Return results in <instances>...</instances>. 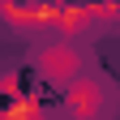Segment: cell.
Here are the masks:
<instances>
[{
    "label": "cell",
    "mask_w": 120,
    "mask_h": 120,
    "mask_svg": "<svg viewBox=\"0 0 120 120\" xmlns=\"http://www.w3.org/2000/svg\"><path fill=\"white\" fill-rule=\"evenodd\" d=\"M39 69L47 73L52 82L73 86V77L82 73V52H77V47H47V52L39 56Z\"/></svg>",
    "instance_id": "1"
}]
</instances>
